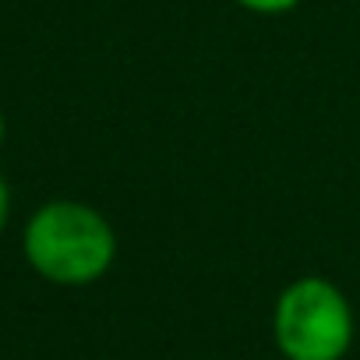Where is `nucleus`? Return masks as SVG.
Segmentation results:
<instances>
[{"mask_svg":"<svg viewBox=\"0 0 360 360\" xmlns=\"http://www.w3.org/2000/svg\"><path fill=\"white\" fill-rule=\"evenodd\" d=\"M8 219H11V188H8V180L0 176V233H4Z\"/></svg>","mask_w":360,"mask_h":360,"instance_id":"20e7f679","label":"nucleus"},{"mask_svg":"<svg viewBox=\"0 0 360 360\" xmlns=\"http://www.w3.org/2000/svg\"><path fill=\"white\" fill-rule=\"evenodd\" d=\"M22 255L29 269L53 286H89L110 272L117 233L99 209L75 198H53L29 216Z\"/></svg>","mask_w":360,"mask_h":360,"instance_id":"f257e3e1","label":"nucleus"},{"mask_svg":"<svg viewBox=\"0 0 360 360\" xmlns=\"http://www.w3.org/2000/svg\"><path fill=\"white\" fill-rule=\"evenodd\" d=\"M233 4H240L244 11H255V15H286L300 0H233Z\"/></svg>","mask_w":360,"mask_h":360,"instance_id":"7ed1b4c3","label":"nucleus"},{"mask_svg":"<svg viewBox=\"0 0 360 360\" xmlns=\"http://www.w3.org/2000/svg\"><path fill=\"white\" fill-rule=\"evenodd\" d=\"M4 134H8V120H4V110H0V145H4Z\"/></svg>","mask_w":360,"mask_h":360,"instance_id":"39448f33","label":"nucleus"},{"mask_svg":"<svg viewBox=\"0 0 360 360\" xmlns=\"http://www.w3.org/2000/svg\"><path fill=\"white\" fill-rule=\"evenodd\" d=\"M272 335L286 360H342L353 342V311L325 276L293 279L272 314Z\"/></svg>","mask_w":360,"mask_h":360,"instance_id":"f03ea898","label":"nucleus"}]
</instances>
